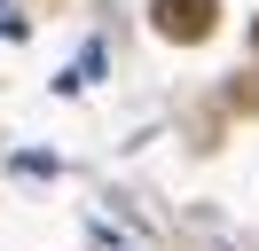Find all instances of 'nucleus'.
I'll return each instance as SVG.
<instances>
[{
	"label": "nucleus",
	"instance_id": "obj_1",
	"mask_svg": "<svg viewBox=\"0 0 259 251\" xmlns=\"http://www.w3.org/2000/svg\"><path fill=\"white\" fill-rule=\"evenodd\" d=\"M149 16H157L165 39H212V24H220V0H149Z\"/></svg>",
	"mask_w": 259,
	"mask_h": 251
},
{
	"label": "nucleus",
	"instance_id": "obj_2",
	"mask_svg": "<svg viewBox=\"0 0 259 251\" xmlns=\"http://www.w3.org/2000/svg\"><path fill=\"white\" fill-rule=\"evenodd\" d=\"M251 47H259V24H251Z\"/></svg>",
	"mask_w": 259,
	"mask_h": 251
}]
</instances>
